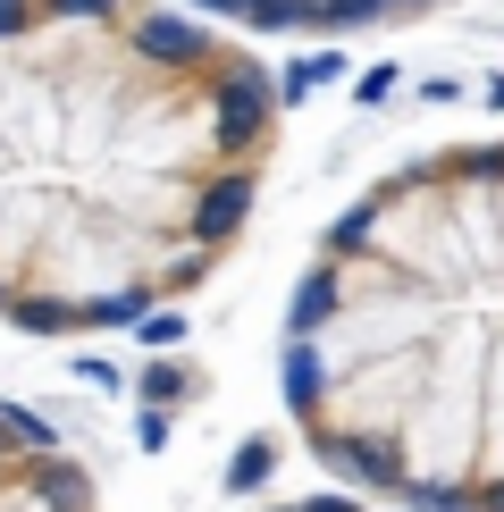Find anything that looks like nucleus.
<instances>
[{
    "instance_id": "nucleus-5",
    "label": "nucleus",
    "mask_w": 504,
    "mask_h": 512,
    "mask_svg": "<svg viewBox=\"0 0 504 512\" xmlns=\"http://www.w3.org/2000/svg\"><path fill=\"white\" fill-rule=\"evenodd\" d=\"M278 512H362V504H345V496H311V504H278Z\"/></svg>"
},
{
    "instance_id": "nucleus-4",
    "label": "nucleus",
    "mask_w": 504,
    "mask_h": 512,
    "mask_svg": "<svg viewBox=\"0 0 504 512\" xmlns=\"http://www.w3.org/2000/svg\"><path fill=\"white\" fill-rule=\"evenodd\" d=\"M194 9L261 34H345V26H378V17H412L429 0H194Z\"/></svg>"
},
{
    "instance_id": "nucleus-2",
    "label": "nucleus",
    "mask_w": 504,
    "mask_h": 512,
    "mask_svg": "<svg viewBox=\"0 0 504 512\" xmlns=\"http://www.w3.org/2000/svg\"><path fill=\"white\" fill-rule=\"evenodd\" d=\"M286 412L336 479L504 512V143H446L320 236L286 311Z\"/></svg>"
},
{
    "instance_id": "nucleus-1",
    "label": "nucleus",
    "mask_w": 504,
    "mask_h": 512,
    "mask_svg": "<svg viewBox=\"0 0 504 512\" xmlns=\"http://www.w3.org/2000/svg\"><path fill=\"white\" fill-rule=\"evenodd\" d=\"M278 143L269 68L160 0H0V319L135 328L236 252Z\"/></svg>"
},
{
    "instance_id": "nucleus-3",
    "label": "nucleus",
    "mask_w": 504,
    "mask_h": 512,
    "mask_svg": "<svg viewBox=\"0 0 504 512\" xmlns=\"http://www.w3.org/2000/svg\"><path fill=\"white\" fill-rule=\"evenodd\" d=\"M0 512H101L93 471L9 403H0Z\"/></svg>"
}]
</instances>
